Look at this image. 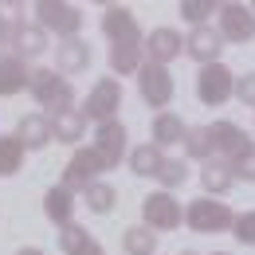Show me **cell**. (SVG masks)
<instances>
[{"mask_svg":"<svg viewBox=\"0 0 255 255\" xmlns=\"http://www.w3.org/2000/svg\"><path fill=\"white\" fill-rule=\"evenodd\" d=\"M185 177H189V165H185V161L181 157H165L153 181H161V192H173L177 185H185Z\"/></svg>","mask_w":255,"mask_h":255,"instance_id":"30","label":"cell"},{"mask_svg":"<svg viewBox=\"0 0 255 255\" xmlns=\"http://www.w3.org/2000/svg\"><path fill=\"white\" fill-rule=\"evenodd\" d=\"M47 122H51V141H63V145H79L83 133H87V118L79 110H63V114H55Z\"/></svg>","mask_w":255,"mask_h":255,"instance_id":"21","label":"cell"},{"mask_svg":"<svg viewBox=\"0 0 255 255\" xmlns=\"http://www.w3.org/2000/svg\"><path fill=\"white\" fill-rule=\"evenodd\" d=\"M216 8H220L216 0H181V16L189 20L192 28H204V20L216 16Z\"/></svg>","mask_w":255,"mask_h":255,"instance_id":"31","label":"cell"},{"mask_svg":"<svg viewBox=\"0 0 255 255\" xmlns=\"http://www.w3.org/2000/svg\"><path fill=\"white\" fill-rule=\"evenodd\" d=\"M8 47H12V55H16V59H24V63H28V59H39L51 43H47V32H43L39 24H28V20H24V24L12 32Z\"/></svg>","mask_w":255,"mask_h":255,"instance_id":"15","label":"cell"},{"mask_svg":"<svg viewBox=\"0 0 255 255\" xmlns=\"http://www.w3.org/2000/svg\"><path fill=\"white\" fill-rule=\"evenodd\" d=\"M232 98H240L244 106H252V110H255V71H248V75H236Z\"/></svg>","mask_w":255,"mask_h":255,"instance_id":"33","label":"cell"},{"mask_svg":"<svg viewBox=\"0 0 255 255\" xmlns=\"http://www.w3.org/2000/svg\"><path fill=\"white\" fill-rule=\"evenodd\" d=\"M28 91L47 110V118H55V114H63V110L75 106V87L67 83L55 67H35V71H28Z\"/></svg>","mask_w":255,"mask_h":255,"instance_id":"1","label":"cell"},{"mask_svg":"<svg viewBox=\"0 0 255 255\" xmlns=\"http://www.w3.org/2000/svg\"><path fill=\"white\" fill-rule=\"evenodd\" d=\"M232 232H236V240H240V244L255 248V212H240V216L232 220Z\"/></svg>","mask_w":255,"mask_h":255,"instance_id":"32","label":"cell"},{"mask_svg":"<svg viewBox=\"0 0 255 255\" xmlns=\"http://www.w3.org/2000/svg\"><path fill=\"white\" fill-rule=\"evenodd\" d=\"M35 24L43 28V32H55L59 39H79V32H83V8L79 4H63V0H39L32 8Z\"/></svg>","mask_w":255,"mask_h":255,"instance_id":"2","label":"cell"},{"mask_svg":"<svg viewBox=\"0 0 255 255\" xmlns=\"http://www.w3.org/2000/svg\"><path fill=\"white\" fill-rule=\"evenodd\" d=\"M122 252L126 255H157V232H149L145 224H133L122 232Z\"/></svg>","mask_w":255,"mask_h":255,"instance_id":"25","label":"cell"},{"mask_svg":"<svg viewBox=\"0 0 255 255\" xmlns=\"http://www.w3.org/2000/svg\"><path fill=\"white\" fill-rule=\"evenodd\" d=\"M114 200H118V192H114V185H106V181H95L91 189L83 192V204H87L95 216H106V212L114 208Z\"/></svg>","mask_w":255,"mask_h":255,"instance_id":"29","label":"cell"},{"mask_svg":"<svg viewBox=\"0 0 255 255\" xmlns=\"http://www.w3.org/2000/svg\"><path fill=\"white\" fill-rule=\"evenodd\" d=\"M185 157H196L200 165L204 161L216 157V149H212V137H208V126H189V133H185Z\"/></svg>","mask_w":255,"mask_h":255,"instance_id":"26","label":"cell"},{"mask_svg":"<svg viewBox=\"0 0 255 255\" xmlns=\"http://www.w3.org/2000/svg\"><path fill=\"white\" fill-rule=\"evenodd\" d=\"M216 20H220V39L228 43H252L255 39V12L248 4H220L216 8Z\"/></svg>","mask_w":255,"mask_h":255,"instance_id":"11","label":"cell"},{"mask_svg":"<svg viewBox=\"0 0 255 255\" xmlns=\"http://www.w3.org/2000/svg\"><path fill=\"white\" fill-rule=\"evenodd\" d=\"M208 137H212L216 157L228 161V165H236L240 157L255 153V141H252V137H248L240 126H236V122H212V126H208Z\"/></svg>","mask_w":255,"mask_h":255,"instance_id":"7","label":"cell"},{"mask_svg":"<svg viewBox=\"0 0 255 255\" xmlns=\"http://www.w3.org/2000/svg\"><path fill=\"white\" fill-rule=\"evenodd\" d=\"M200 185H204V196H216L220 200L224 192H232V185H236V173H232V165L220 157L204 161L200 165Z\"/></svg>","mask_w":255,"mask_h":255,"instance_id":"19","label":"cell"},{"mask_svg":"<svg viewBox=\"0 0 255 255\" xmlns=\"http://www.w3.org/2000/svg\"><path fill=\"white\" fill-rule=\"evenodd\" d=\"M98 173H106V169H102V161L95 157V149H91V145H79V149L71 153V161H67L59 185H63L67 192H87L98 181Z\"/></svg>","mask_w":255,"mask_h":255,"instance_id":"9","label":"cell"},{"mask_svg":"<svg viewBox=\"0 0 255 255\" xmlns=\"http://www.w3.org/2000/svg\"><path fill=\"white\" fill-rule=\"evenodd\" d=\"M216 255H228V252H216Z\"/></svg>","mask_w":255,"mask_h":255,"instance_id":"39","label":"cell"},{"mask_svg":"<svg viewBox=\"0 0 255 255\" xmlns=\"http://www.w3.org/2000/svg\"><path fill=\"white\" fill-rule=\"evenodd\" d=\"M4 47H8V35L0 32V55H4Z\"/></svg>","mask_w":255,"mask_h":255,"instance_id":"37","label":"cell"},{"mask_svg":"<svg viewBox=\"0 0 255 255\" xmlns=\"http://www.w3.org/2000/svg\"><path fill=\"white\" fill-rule=\"evenodd\" d=\"M232 173H236V181H255V153L240 157L236 165H232Z\"/></svg>","mask_w":255,"mask_h":255,"instance_id":"35","label":"cell"},{"mask_svg":"<svg viewBox=\"0 0 255 255\" xmlns=\"http://www.w3.org/2000/svg\"><path fill=\"white\" fill-rule=\"evenodd\" d=\"M102 32L110 39V47H141V28H137V16L122 8V4H110L102 12Z\"/></svg>","mask_w":255,"mask_h":255,"instance_id":"8","label":"cell"},{"mask_svg":"<svg viewBox=\"0 0 255 255\" xmlns=\"http://www.w3.org/2000/svg\"><path fill=\"white\" fill-rule=\"evenodd\" d=\"M126 126L114 118V122H102L95 129V141H91V149H95V157L102 161V169H118L122 165V153H126Z\"/></svg>","mask_w":255,"mask_h":255,"instance_id":"12","label":"cell"},{"mask_svg":"<svg viewBox=\"0 0 255 255\" xmlns=\"http://www.w3.org/2000/svg\"><path fill=\"white\" fill-rule=\"evenodd\" d=\"M220 51H224V39L216 28H192L189 39H185V55L189 59H196L200 67H208V63H220Z\"/></svg>","mask_w":255,"mask_h":255,"instance_id":"14","label":"cell"},{"mask_svg":"<svg viewBox=\"0 0 255 255\" xmlns=\"http://www.w3.org/2000/svg\"><path fill=\"white\" fill-rule=\"evenodd\" d=\"M51 51H55L59 75H79V71L91 67V43L87 39H59V47H51Z\"/></svg>","mask_w":255,"mask_h":255,"instance_id":"16","label":"cell"},{"mask_svg":"<svg viewBox=\"0 0 255 255\" xmlns=\"http://www.w3.org/2000/svg\"><path fill=\"white\" fill-rule=\"evenodd\" d=\"M43 212H47V220L59 224V228L75 224V192H67L63 185H51L43 192Z\"/></svg>","mask_w":255,"mask_h":255,"instance_id":"20","label":"cell"},{"mask_svg":"<svg viewBox=\"0 0 255 255\" xmlns=\"http://www.w3.org/2000/svg\"><path fill=\"white\" fill-rule=\"evenodd\" d=\"M28 91V63L16 55H0V98Z\"/></svg>","mask_w":255,"mask_h":255,"instance_id":"22","label":"cell"},{"mask_svg":"<svg viewBox=\"0 0 255 255\" xmlns=\"http://www.w3.org/2000/svg\"><path fill=\"white\" fill-rule=\"evenodd\" d=\"M137 91H141V102L153 106V110H165L173 95H177V83L169 75V67H157V63H141L137 71Z\"/></svg>","mask_w":255,"mask_h":255,"instance_id":"6","label":"cell"},{"mask_svg":"<svg viewBox=\"0 0 255 255\" xmlns=\"http://www.w3.org/2000/svg\"><path fill=\"white\" fill-rule=\"evenodd\" d=\"M24 149H47L51 145V122H47V114H24L20 122H16V133H12Z\"/></svg>","mask_w":255,"mask_h":255,"instance_id":"17","label":"cell"},{"mask_svg":"<svg viewBox=\"0 0 255 255\" xmlns=\"http://www.w3.org/2000/svg\"><path fill=\"white\" fill-rule=\"evenodd\" d=\"M141 63H145L141 47H110V71L114 75H137Z\"/></svg>","mask_w":255,"mask_h":255,"instance_id":"28","label":"cell"},{"mask_svg":"<svg viewBox=\"0 0 255 255\" xmlns=\"http://www.w3.org/2000/svg\"><path fill=\"white\" fill-rule=\"evenodd\" d=\"M181 255H196V252H181Z\"/></svg>","mask_w":255,"mask_h":255,"instance_id":"38","label":"cell"},{"mask_svg":"<svg viewBox=\"0 0 255 255\" xmlns=\"http://www.w3.org/2000/svg\"><path fill=\"white\" fill-rule=\"evenodd\" d=\"M141 224L149 232H177L185 224V204L173 192H149L141 200Z\"/></svg>","mask_w":255,"mask_h":255,"instance_id":"4","label":"cell"},{"mask_svg":"<svg viewBox=\"0 0 255 255\" xmlns=\"http://www.w3.org/2000/svg\"><path fill=\"white\" fill-rule=\"evenodd\" d=\"M141 51H145V63L169 67L177 55H185V35L177 28H153V32L141 39Z\"/></svg>","mask_w":255,"mask_h":255,"instance_id":"13","label":"cell"},{"mask_svg":"<svg viewBox=\"0 0 255 255\" xmlns=\"http://www.w3.org/2000/svg\"><path fill=\"white\" fill-rule=\"evenodd\" d=\"M24 145L12 137V133H0V177H16L20 165H24Z\"/></svg>","mask_w":255,"mask_h":255,"instance_id":"27","label":"cell"},{"mask_svg":"<svg viewBox=\"0 0 255 255\" xmlns=\"http://www.w3.org/2000/svg\"><path fill=\"white\" fill-rule=\"evenodd\" d=\"M59 248H63L67 255H106L102 248H98V240H91V232L79 228V224L59 228Z\"/></svg>","mask_w":255,"mask_h":255,"instance_id":"23","label":"cell"},{"mask_svg":"<svg viewBox=\"0 0 255 255\" xmlns=\"http://www.w3.org/2000/svg\"><path fill=\"white\" fill-rule=\"evenodd\" d=\"M16 255H43V252H39V248H20Z\"/></svg>","mask_w":255,"mask_h":255,"instance_id":"36","label":"cell"},{"mask_svg":"<svg viewBox=\"0 0 255 255\" xmlns=\"http://www.w3.org/2000/svg\"><path fill=\"white\" fill-rule=\"evenodd\" d=\"M118 110H122V83L118 79H98L95 87H91V95L83 98V118L87 122H114L118 118Z\"/></svg>","mask_w":255,"mask_h":255,"instance_id":"5","label":"cell"},{"mask_svg":"<svg viewBox=\"0 0 255 255\" xmlns=\"http://www.w3.org/2000/svg\"><path fill=\"white\" fill-rule=\"evenodd\" d=\"M161 161H165V153H161L153 141H145V145H133V149H129V169H133V177H157Z\"/></svg>","mask_w":255,"mask_h":255,"instance_id":"24","label":"cell"},{"mask_svg":"<svg viewBox=\"0 0 255 255\" xmlns=\"http://www.w3.org/2000/svg\"><path fill=\"white\" fill-rule=\"evenodd\" d=\"M20 12H24V4H0V32L8 35V39H12V32L24 24V20H20Z\"/></svg>","mask_w":255,"mask_h":255,"instance_id":"34","label":"cell"},{"mask_svg":"<svg viewBox=\"0 0 255 255\" xmlns=\"http://www.w3.org/2000/svg\"><path fill=\"white\" fill-rule=\"evenodd\" d=\"M236 220V212L216 200V196H196L185 204V224H189L192 232H204V236H212V232H228Z\"/></svg>","mask_w":255,"mask_h":255,"instance_id":"3","label":"cell"},{"mask_svg":"<svg viewBox=\"0 0 255 255\" xmlns=\"http://www.w3.org/2000/svg\"><path fill=\"white\" fill-rule=\"evenodd\" d=\"M252 12H255V4H252Z\"/></svg>","mask_w":255,"mask_h":255,"instance_id":"40","label":"cell"},{"mask_svg":"<svg viewBox=\"0 0 255 255\" xmlns=\"http://www.w3.org/2000/svg\"><path fill=\"white\" fill-rule=\"evenodd\" d=\"M232 87H236V75H232V67H224V63H208V67H200V75H196V98L204 106H224L232 98Z\"/></svg>","mask_w":255,"mask_h":255,"instance_id":"10","label":"cell"},{"mask_svg":"<svg viewBox=\"0 0 255 255\" xmlns=\"http://www.w3.org/2000/svg\"><path fill=\"white\" fill-rule=\"evenodd\" d=\"M185 133H189V129H185V118H177L173 110H161L157 118H153L149 141H153V145H157L161 153H165L169 145H181V141H185Z\"/></svg>","mask_w":255,"mask_h":255,"instance_id":"18","label":"cell"}]
</instances>
